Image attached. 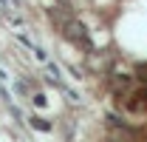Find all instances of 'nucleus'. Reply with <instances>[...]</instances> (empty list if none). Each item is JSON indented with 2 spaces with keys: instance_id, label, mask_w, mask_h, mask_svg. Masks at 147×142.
Here are the masks:
<instances>
[{
  "instance_id": "obj_1",
  "label": "nucleus",
  "mask_w": 147,
  "mask_h": 142,
  "mask_svg": "<svg viewBox=\"0 0 147 142\" xmlns=\"http://www.w3.org/2000/svg\"><path fill=\"white\" fill-rule=\"evenodd\" d=\"M31 125H34V128H40V131H48V128H51L48 122H42V119H37V117L31 119Z\"/></svg>"
}]
</instances>
